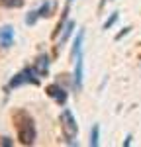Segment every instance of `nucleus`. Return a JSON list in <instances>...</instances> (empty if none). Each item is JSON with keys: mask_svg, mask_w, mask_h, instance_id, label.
I'll return each mask as SVG.
<instances>
[{"mask_svg": "<svg viewBox=\"0 0 141 147\" xmlns=\"http://www.w3.org/2000/svg\"><path fill=\"white\" fill-rule=\"evenodd\" d=\"M12 122H14L16 131H18V141L22 145H34L35 137H37V129H35L34 118L30 116V112L23 108H18L12 114Z\"/></svg>", "mask_w": 141, "mask_h": 147, "instance_id": "obj_1", "label": "nucleus"}, {"mask_svg": "<svg viewBox=\"0 0 141 147\" xmlns=\"http://www.w3.org/2000/svg\"><path fill=\"white\" fill-rule=\"evenodd\" d=\"M59 122H61V131H63V136L67 139V143H69V145H79V141H77L79 125H77V120H75V116H73V112H70L69 108L61 110Z\"/></svg>", "mask_w": 141, "mask_h": 147, "instance_id": "obj_2", "label": "nucleus"}, {"mask_svg": "<svg viewBox=\"0 0 141 147\" xmlns=\"http://www.w3.org/2000/svg\"><path fill=\"white\" fill-rule=\"evenodd\" d=\"M23 84H34V86L39 84V73L35 71V67H23L20 73H16L10 79L6 88L12 90V88H18V86H23Z\"/></svg>", "mask_w": 141, "mask_h": 147, "instance_id": "obj_3", "label": "nucleus"}, {"mask_svg": "<svg viewBox=\"0 0 141 147\" xmlns=\"http://www.w3.org/2000/svg\"><path fill=\"white\" fill-rule=\"evenodd\" d=\"M45 94L51 98V100L57 102L59 106H65V104H67V98H69V94H67V90L61 86V82H51V84H47Z\"/></svg>", "mask_w": 141, "mask_h": 147, "instance_id": "obj_4", "label": "nucleus"}, {"mask_svg": "<svg viewBox=\"0 0 141 147\" xmlns=\"http://www.w3.org/2000/svg\"><path fill=\"white\" fill-rule=\"evenodd\" d=\"M82 79H84V63H82V55L75 59V73H73V90L81 92L82 90Z\"/></svg>", "mask_w": 141, "mask_h": 147, "instance_id": "obj_5", "label": "nucleus"}, {"mask_svg": "<svg viewBox=\"0 0 141 147\" xmlns=\"http://www.w3.org/2000/svg\"><path fill=\"white\" fill-rule=\"evenodd\" d=\"M14 37H16V32L10 24L2 26L0 28V49H10L14 45Z\"/></svg>", "mask_w": 141, "mask_h": 147, "instance_id": "obj_6", "label": "nucleus"}, {"mask_svg": "<svg viewBox=\"0 0 141 147\" xmlns=\"http://www.w3.org/2000/svg\"><path fill=\"white\" fill-rule=\"evenodd\" d=\"M49 65H51V59H49L47 53H39V55L35 57L34 67H35V71L39 73V77H45L47 73H49Z\"/></svg>", "mask_w": 141, "mask_h": 147, "instance_id": "obj_7", "label": "nucleus"}, {"mask_svg": "<svg viewBox=\"0 0 141 147\" xmlns=\"http://www.w3.org/2000/svg\"><path fill=\"white\" fill-rule=\"evenodd\" d=\"M73 30H75V22L73 20H69V22L65 24V28H63V32H61V35L57 37V45H55V51H59L61 47L65 45V41L70 37V34H73Z\"/></svg>", "mask_w": 141, "mask_h": 147, "instance_id": "obj_8", "label": "nucleus"}, {"mask_svg": "<svg viewBox=\"0 0 141 147\" xmlns=\"http://www.w3.org/2000/svg\"><path fill=\"white\" fill-rule=\"evenodd\" d=\"M55 8H57V2H55V0H47V2H43V4L37 8L39 20H43V18H51L53 12H55Z\"/></svg>", "mask_w": 141, "mask_h": 147, "instance_id": "obj_9", "label": "nucleus"}, {"mask_svg": "<svg viewBox=\"0 0 141 147\" xmlns=\"http://www.w3.org/2000/svg\"><path fill=\"white\" fill-rule=\"evenodd\" d=\"M82 41H84V32H79L75 41H73V49H70V61H75L79 55H82Z\"/></svg>", "mask_w": 141, "mask_h": 147, "instance_id": "obj_10", "label": "nucleus"}, {"mask_svg": "<svg viewBox=\"0 0 141 147\" xmlns=\"http://www.w3.org/2000/svg\"><path fill=\"white\" fill-rule=\"evenodd\" d=\"M98 143H100V125L94 124L92 129H90V141H88V145L90 147H98Z\"/></svg>", "mask_w": 141, "mask_h": 147, "instance_id": "obj_11", "label": "nucleus"}, {"mask_svg": "<svg viewBox=\"0 0 141 147\" xmlns=\"http://www.w3.org/2000/svg\"><path fill=\"white\" fill-rule=\"evenodd\" d=\"M0 6H4V8H22L23 0H0Z\"/></svg>", "mask_w": 141, "mask_h": 147, "instance_id": "obj_12", "label": "nucleus"}, {"mask_svg": "<svg viewBox=\"0 0 141 147\" xmlns=\"http://www.w3.org/2000/svg\"><path fill=\"white\" fill-rule=\"evenodd\" d=\"M117 18H120V12H112V14H110V18H108V20L104 22L102 30H110V28H112V26L117 22Z\"/></svg>", "mask_w": 141, "mask_h": 147, "instance_id": "obj_13", "label": "nucleus"}, {"mask_svg": "<svg viewBox=\"0 0 141 147\" xmlns=\"http://www.w3.org/2000/svg\"><path fill=\"white\" fill-rule=\"evenodd\" d=\"M37 20H39V14H37V10H32L28 16H26V26H34Z\"/></svg>", "mask_w": 141, "mask_h": 147, "instance_id": "obj_14", "label": "nucleus"}, {"mask_svg": "<svg viewBox=\"0 0 141 147\" xmlns=\"http://www.w3.org/2000/svg\"><path fill=\"white\" fill-rule=\"evenodd\" d=\"M131 30H133L131 26H126V28H124V30H122L120 34H116V37H114V41H120V39H124V37H126V35H128L129 32H131Z\"/></svg>", "mask_w": 141, "mask_h": 147, "instance_id": "obj_15", "label": "nucleus"}, {"mask_svg": "<svg viewBox=\"0 0 141 147\" xmlns=\"http://www.w3.org/2000/svg\"><path fill=\"white\" fill-rule=\"evenodd\" d=\"M0 145L2 147H12L14 145V139H10V137H6V136L0 137Z\"/></svg>", "mask_w": 141, "mask_h": 147, "instance_id": "obj_16", "label": "nucleus"}, {"mask_svg": "<svg viewBox=\"0 0 141 147\" xmlns=\"http://www.w3.org/2000/svg\"><path fill=\"white\" fill-rule=\"evenodd\" d=\"M131 139H133V136H131V134H128V136H126V141H124V147H129V145H131Z\"/></svg>", "mask_w": 141, "mask_h": 147, "instance_id": "obj_17", "label": "nucleus"}]
</instances>
